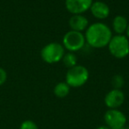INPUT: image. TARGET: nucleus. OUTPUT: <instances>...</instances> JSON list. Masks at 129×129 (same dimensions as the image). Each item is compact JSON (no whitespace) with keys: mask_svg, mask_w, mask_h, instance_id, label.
<instances>
[{"mask_svg":"<svg viewBox=\"0 0 129 129\" xmlns=\"http://www.w3.org/2000/svg\"><path fill=\"white\" fill-rule=\"evenodd\" d=\"M122 129H123V128H122Z\"/></svg>","mask_w":129,"mask_h":129,"instance_id":"nucleus-20","label":"nucleus"},{"mask_svg":"<svg viewBox=\"0 0 129 129\" xmlns=\"http://www.w3.org/2000/svg\"><path fill=\"white\" fill-rule=\"evenodd\" d=\"M107 47L111 55L115 58L123 59L129 55V40L125 35L112 36Z\"/></svg>","mask_w":129,"mask_h":129,"instance_id":"nucleus-3","label":"nucleus"},{"mask_svg":"<svg viewBox=\"0 0 129 129\" xmlns=\"http://www.w3.org/2000/svg\"><path fill=\"white\" fill-rule=\"evenodd\" d=\"M92 16L95 18L96 20H105L109 17L111 10L106 3L103 1H95L92 3L89 9Z\"/></svg>","mask_w":129,"mask_h":129,"instance_id":"nucleus-9","label":"nucleus"},{"mask_svg":"<svg viewBox=\"0 0 129 129\" xmlns=\"http://www.w3.org/2000/svg\"><path fill=\"white\" fill-rule=\"evenodd\" d=\"M69 27L70 30L78 31V32H83L89 26V22L86 16L83 14H74L69 19Z\"/></svg>","mask_w":129,"mask_h":129,"instance_id":"nucleus-10","label":"nucleus"},{"mask_svg":"<svg viewBox=\"0 0 129 129\" xmlns=\"http://www.w3.org/2000/svg\"><path fill=\"white\" fill-rule=\"evenodd\" d=\"M93 0H66V9L74 14H83L90 9Z\"/></svg>","mask_w":129,"mask_h":129,"instance_id":"nucleus-8","label":"nucleus"},{"mask_svg":"<svg viewBox=\"0 0 129 129\" xmlns=\"http://www.w3.org/2000/svg\"><path fill=\"white\" fill-rule=\"evenodd\" d=\"M125 85V80L121 74H115L111 78V86L116 89H121Z\"/></svg>","mask_w":129,"mask_h":129,"instance_id":"nucleus-14","label":"nucleus"},{"mask_svg":"<svg viewBox=\"0 0 129 129\" xmlns=\"http://www.w3.org/2000/svg\"><path fill=\"white\" fill-rule=\"evenodd\" d=\"M86 43L94 49L107 47L112 37V30L107 24L97 21L90 24L85 30Z\"/></svg>","mask_w":129,"mask_h":129,"instance_id":"nucleus-1","label":"nucleus"},{"mask_svg":"<svg viewBox=\"0 0 129 129\" xmlns=\"http://www.w3.org/2000/svg\"><path fill=\"white\" fill-rule=\"evenodd\" d=\"M125 100V93L122 89L112 88L104 96V104L108 109H118L124 104Z\"/></svg>","mask_w":129,"mask_h":129,"instance_id":"nucleus-7","label":"nucleus"},{"mask_svg":"<svg viewBox=\"0 0 129 129\" xmlns=\"http://www.w3.org/2000/svg\"><path fill=\"white\" fill-rule=\"evenodd\" d=\"M70 90V86L66 81H60V82H57L55 85V87L53 88V93L56 97L62 99L67 97L69 95Z\"/></svg>","mask_w":129,"mask_h":129,"instance_id":"nucleus-12","label":"nucleus"},{"mask_svg":"<svg viewBox=\"0 0 129 129\" xmlns=\"http://www.w3.org/2000/svg\"><path fill=\"white\" fill-rule=\"evenodd\" d=\"M66 54V50L62 43L51 42L47 43L41 50V57L45 63L49 64H57L62 60Z\"/></svg>","mask_w":129,"mask_h":129,"instance_id":"nucleus-4","label":"nucleus"},{"mask_svg":"<svg viewBox=\"0 0 129 129\" xmlns=\"http://www.w3.org/2000/svg\"><path fill=\"white\" fill-rule=\"evenodd\" d=\"M128 20L123 15H116L111 22L112 31L116 35H124L128 27Z\"/></svg>","mask_w":129,"mask_h":129,"instance_id":"nucleus-11","label":"nucleus"},{"mask_svg":"<svg viewBox=\"0 0 129 129\" xmlns=\"http://www.w3.org/2000/svg\"><path fill=\"white\" fill-rule=\"evenodd\" d=\"M6 80H7V74H6V70L2 67H0V86L5 84Z\"/></svg>","mask_w":129,"mask_h":129,"instance_id":"nucleus-16","label":"nucleus"},{"mask_svg":"<svg viewBox=\"0 0 129 129\" xmlns=\"http://www.w3.org/2000/svg\"><path fill=\"white\" fill-rule=\"evenodd\" d=\"M123 129H129V126H125Z\"/></svg>","mask_w":129,"mask_h":129,"instance_id":"nucleus-19","label":"nucleus"},{"mask_svg":"<svg viewBox=\"0 0 129 129\" xmlns=\"http://www.w3.org/2000/svg\"><path fill=\"white\" fill-rule=\"evenodd\" d=\"M63 64L67 68H72V67H75L76 64H78V58L77 56L74 53V52H67L63 57L62 60Z\"/></svg>","mask_w":129,"mask_h":129,"instance_id":"nucleus-13","label":"nucleus"},{"mask_svg":"<svg viewBox=\"0 0 129 129\" xmlns=\"http://www.w3.org/2000/svg\"><path fill=\"white\" fill-rule=\"evenodd\" d=\"M20 129H39L37 124L31 119L24 120L20 125Z\"/></svg>","mask_w":129,"mask_h":129,"instance_id":"nucleus-15","label":"nucleus"},{"mask_svg":"<svg viewBox=\"0 0 129 129\" xmlns=\"http://www.w3.org/2000/svg\"><path fill=\"white\" fill-rule=\"evenodd\" d=\"M89 79V72L84 66L76 64L75 67L69 68L66 74V82L70 88H78L84 86Z\"/></svg>","mask_w":129,"mask_h":129,"instance_id":"nucleus-2","label":"nucleus"},{"mask_svg":"<svg viewBox=\"0 0 129 129\" xmlns=\"http://www.w3.org/2000/svg\"><path fill=\"white\" fill-rule=\"evenodd\" d=\"M125 36H126L129 40V24H128V27H127V28H126V31H125Z\"/></svg>","mask_w":129,"mask_h":129,"instance_id":"nucleus-18","label":"nucleus"},{"mask_svg":"<svg viewBox=\"0 0 129 129\" xmlns=\"http://www.w3.org/2000/svg\"><path fill=\"white\" fill-rule=\"evenodd\" d=\"M86 44L85 36L82 32L69 30L64 35L62 39V45L64 50L68 52H77L82 50Z\"/></svg>","mask_w":129,"mask_h":129,"instance_id":"nucleus-5","label":"nucleus"},{"mask_svg":"<svg viewBox=\"0 0 129 129\" xmlns=\"http://www.w3.org/2000/svg\"><path fill=\"white\" fill-rule=\"evenodd\" d=\"M104 120L111 129H122L126 126L127 118L119 109H108L104 112Z\"/></svg>","mask_w":129,"mask_h":129,"instance_id":"nucleus-6","label":"nucleus"},{"mask_svg":"<svg viewBox=\"0 0 129 129\" xmlns=\"http://www.w3.org/2000/svg\"><path fill=\"white\" fill-rule=\"evenodd\" d=\"M95 129H111V128H109V127H108L106 125H99V126H97Z\"/></svg>","mask_w":129,"mask_h":129,"instance_id":"nucleus-17","label":"nucleus"}]
</instances>
